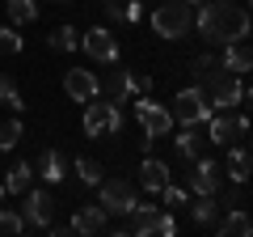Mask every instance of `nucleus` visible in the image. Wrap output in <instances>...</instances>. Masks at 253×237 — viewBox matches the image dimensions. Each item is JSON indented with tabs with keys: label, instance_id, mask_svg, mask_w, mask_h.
Returning <instances> with one entry per match:
<instances>
[{
	"label": "nucleus",
	"instance_id": "2f4dec72",
	"mask_svg": "<svg viewBox=\"0 0 253 237\" xmlns=\"http://www.w3.org/2000/svg\"><path fill=\"white\" fill-rule=\"evenodd\" d=\"M156 195H161V203H165V208H186V199H190V195L181 191V186H173V182H165Z\"/></svg>",
	"mask_w": 253,
	"mask_h": 237
},
{
	"label": "nucleus",
	"instance_id": "7ed1b4c3",
	"mask_svg": "<svg viewBox=\"0 0 253 237\" xmlns=\"http://www.w3.org/2000/svg\"><path fill=\"white\" fill-rule=\"evenodd\" d=\"M118 131H123V110H118V102L101 98V93L84 102V136H89V140L118 136Z\"/></svg>",
	"mask_w": 253,
	"mask_h": 237
},
{
	"label": "nucleus",
	"instance_id": "ddd939ff",
	"mask_svg": "<svg viewBox=\"0 0 253 237\" xmlns=\"http://www.w3.org/2000/svg\"><path fill=\"white\" fill-rule=\"evenodd\" d=\"M156 220H161V208H152V203H135V208L126 212V225H118L114 233H135V237H148V233H156Z\"/></svg>",
	"mask_w": 253,
	"mask_h": 237
},
{
	"label": "nucleus",
	"instance_id": "4be33fe9",
	"mask_svg": "<svg viewBox=\"0 0 253 237\" xmlns=\"http://www.w3.org/2000/svg\"><path fill=\"white\" fill-rule=\"evenodd\" d=\"M224 170H228V178H232V182H241V186L249 182V144H245V140H241V144H232Z\"/></svg>",
	"mask_w": 253,
	"mask_h": 237
},
{
	"label": "nucleus",
	"instance_id": "9b49d317",
	"mask_svg": "<svg viewBox=\"0 0 253 237\" xmlns=\"http://www.w3.org/2000/svg\"><path fill=\"white\" fill-rule=\"evenodd\" d=\"M81 47L97 59V64H118V43L106 26H93L89 34H81Z\"/></svg>",
	"mask_w": 253,
	"mask_h": 237
},
{
	"label": "nucleus",
	"instance_id": "6ab92c4d",
	"mask_svg": "<svg viewBox=\"0 0 253 237\" xmlns=\"http://www.w3.org/2000/svg\"><path fill=\"white\" fill-rule=\"evenodd\" d=\"M165 182H169V165H165L161 157H144V161H139V186L156 195Z\"/></svg>",
	"mask_w": 253,
	"mask_h": 237
},
{
	"label": "nucleus",
	"instance_id": "c9c22d12",
	"mask_svg": "<svg viewBox=\"0 0 253 237\" xmlns=\"http://www.w3.org/2000/svg\"><path fill=\"white\" fill-rule=\"evenodd\" d=\"M126 21H131V26L144 21V0H126Z\"/></svg>",
	"mask_w": 253,
	"mask_h": 237
},
{
	"label": "nucleus",
	"instance_id": "1a4fd4ad",
	"mask_svg": "<svg viewBox=\"0 0 253 237\" xmlns=\"http://www.w3.org/2000/svg\"><path fill=\"white\" fill-rule=\"evenodd\" d=\"M194 170H190V191L194 195H219V186H224V165L211 161V157H194Z\"/></svg>",
	"mask_w": 253,
	"mask_h": 237
},
{
	"label": "nucleus",
	"instance_id": "aec40b11",
	"mask_svg": "<svg viewBox=\"0 0 253 237\" xmlns=\"http://www.w3.org/2000/svg\"><path fill=\"white\" fill-rule=\"evenodd\" d=\"M34 174H38V178H46L51 186H59L63 174H68V165H63V157L55 153V148H42V153H38V161H34Z\"/></svg>",
	"mask_w": 253,
	"mask_h": 237
},
{
	"label": "nucleus",
	"instance_id": "72a5a7b5",
	"mask_svg": "<svg viewBox=\"0 0 253 237\" xmlns=\"http://www.w3.org/2000/svg\"><path fill=\"white\" fill-rule=\"evenodd\" d=\"M131 89H135V93H152V76H144V72H131Z\"/></svg>",
	"mask_w": 253,
	"mask_h": 237
},
{
	"label": "nucleus",
	"instance_id": "423d86ee",
	"mask_svg": "<svg viewBox=\"0 0 253 237\" xmlns=\"http://www.w3.org/2000/svg\"><path fill=\"white\" fill-rule=\"evenodd\" d=\"M101 191H97V203L106 208V216H126V212L135 208V186L126 182V178H101Z\"/></svg>",
	"mask_w": 253,
	"mask_h": 237
},
{
	"label": "nucleus",
	"instance_id": "cd10ccee",
	"mask_svg": "<svg viewBox=\"0 0 253 237\" xmlns=\"http://www.w3.org/2000/svg\"><path fill=\"white\" fill-rule=\"evenodd\" d=\"M46 43H51L55 51H76V47H81V34H76L72 26H55V30H51V38H46Z\"/></svg>",
	"mask_w": 253,
	"mask_h": 237
},
{
	"label": "nucleus",
	"instance_id": "dca6fc26",
	"mask_svg": "<svg viewBox=\"0 0 253 237\" xmlns=\"http://www.w3.org/2000/svg\"><path fill=\"white\" fill-rule=\"evenodd\" d=\"M211 229H215L219 237H249L253 233V220H249V212H245V208H228Z\"/></svg>",
	"mask_w": 253,
	"mask_h": 237
},
{
	"label": "nucleus",
	"instance_id": "6e6552de",
	"mask_svg": "<svg viewBox=\"0 0 253 237\" xmlns=\"http://www.w3.org/2000/svg\"><path fill=\"white\" fill-rule=\"evenodd\" d=\"M207 136H211V144H241V140L249 136V118L245 115L228 118L224 110H215V115L207 118Z\"/></svg>",
	"mask_w": 253,
	"mask_h": 237
},
{
	"label": "nucleus",
	"instance_id": "412c9836",
	"mask_svg": "<svg viewBox=\"0 0 253 237\" xmlns=\"http://www.w3.org/2000/svg\"><path fill=\"white\" fill-rule=\"evenodd\" d=\"M190 203V199H186ZM190 216H194V225H203V229H211L219 220V203H215V195H194V203H190Z\"/></svg>",
	"mask_w": 253,
	"mask_h": 237
},
{
	"label": "nucleus",
	"instance_id": "a878e982",
	"mask_svg": "<svg viewBox=\"0 0 253 237\" xmlns=\"http://www.w3.org/2000/svg\"><path fill=\"white\" fill-rule=\"evenodd\" d=\"M26 140V123L21 118H9V123H0V153H9Z\"/></svg>",
	"mask_w": 253,
	"mask_h": 237
},
{
	"label": "nucleus",
	"instance_id": "2eb2a0df",
	"mask_svg": "<svg viewBox=\"0 0 253 237\" xmlns=\"http://www.w3.org/2000/svg\"><path fill=\"white\" fill-rule=\"evenodd\" d=\"M190 76H194V85H199V89H207L211 81H219V76H224V64H219V55H211V51L194 55V59H190Z\"/></svg>",
	"mask_w": 253,
	"mask_h": 237
},
{
	"label": "nucleus",
	"instance_id": "4468645a",
	"mask_svg": "<svg viewBox=\"0 0 253 237\" xmlns=\"http://www.w3.org/2000/svg\"><path fill=\"white\" fill-rule=\"evenodd\" d=\"M219 64H224V72L245 76V72L253 68V51H249V43H245V38H236V43H224V55H219Z\"/></svg>",
	"mask_w": 253,
	"mask_h": 237
},
{
	"label": "nucleus",
	"instance_id": "a211bd4d",
	"mask_svg": "<svg viewBox=\"0 0 253 237\" xmlns=\"http://www.w3.org/2000/svg\"><path fill=\"white\" fill-rule=\"evenodd\" d=\"M110 68H114V64H110ZM101 98L118 102V106H123L126 98H135V89H131V72H126V68H114V72L101 81Z\"/></svg>",
	"mask_w": 253,
	"mask_h": 237
},
{
	"label": "nucleus",
	"instance_id": "58836bf2",
	"mask_svg": "<svg viewBox=\"0 0 253 237\" xmlns=\"http://www.w3.org/2000/svg\"><path fill=\"white\" fill-rule=\"evenodd\" d=\"M0 199H4V182H0Z\"/></svg>",
	"mask_w": 253,
	"mask_h": 237
},
{
	"label": "nucleus",
	"instance_id": "39448f33",
	"mask_svg": "<svg viewBox=\"0 0 253 237\" xmlns=\"http://www.w3.org/2000/svg\"><path fill=\"white\" fill-rule=\"evenodd\" d=\"M173 123H181V127H199V123H207L215 110H211V102H207V93L199 89V85H190V89H181L177 98H173Z\"/></svg>",
	"mask_w": 253,
	"mask_h": 237
},
{
	"label": "nucleus",
	"instance_id": "7c9ffc66",
	"mask_svg": "<svg viewBox=\"0 0 253 237\" xmlns=\"http://www.w3.org/2000/svg\"><path fill=\"white\" fill-rule=\"evenodd\" d=\"M21 47H26V43H21L17 26H0V51H4V55H17Z\"/></svg>",
	"mask_w": 253,
	"mask_h": 237
},
{
	"label": "nucleus",
	"instance_id": "f257e3e1",
	"mask_svg": "<svg viewBox=\"0 0 253 237\" xmlns=\"http://www.w3.org/2000/svg\"><path fill=\"white\" fill-rule=\"evenodd\" d=\"M194 26L207 43H236V38H249V13L245 4L232 0H203V9L194 13Z\"/></svg>",
	"mask_w": 253,
	"mask_h": 237
},
{
	"label": "nucleus",
	"instance_id": "5701e85b",
	"mask_svg": "<svg viewBox=\"0 0 253 237\" xmlns=\"http://www.w3.org/2000/svg\"><path fill=\"white\" fill-rule=\"evenodd\" d=\"M30 182H34V165L30 161H17L9 170V178H4V195H26Z\"/></svg>",
	"mask_w": 253,
	"mask_h": 237
},
{
	"label": "nucleus",
	"instance_id": "c85d7f7f",
	"mask_svg": "<svg viewBox=\"0 0 253 237\" xmlns=\"http://www.w3.org/2000/svg\"><path fill=\"white\" fill-rule=\"evenodd\" d=\"M0 233H4V237H17V233H26V220H21V212H13V208H0Z\"/></svg>",
	"mask_w": 253,
	"mask_h": 237
},
{
	"label": "nucleus",
	"instance_id": "c756f323",
	"mask_svg": "<svg viewBox=\"0 0 253 237\" xmlns=\"http://www.w3.org/2000/svg\"><path fill=\"white\" fill-rule=\"evenodd\" d=\"M0 106L21 110V93H17V85H13V76H9V72H0Z\"/></svg>",
	"mask_w": 253,
	"mask_h": 237
},
{
	"label": "nucleus",
	"instance_id": "f704fd0d",
	"mask_svg": "<svg viewBox=\"0 0 253 237\" xmlns=\"http://www.w3.org/2000/svg\"><path fill=\"white\" fill-rule=\"evenodd\" d=\"M156 233H161V237H173V233H177V220L161 212V220H156Z\"/></svg>",
	"mask_w": 253,
	"mask_h": 237
},
{
	"label": "nucleus",
	"instance_id": "e433bc0d",
	"mask_svg": "<svg viewBox=\"0 0 253 237\" xmlns=\"http://www.w3.org/2000/svg\"><path fill=\"white\" fill-rule=\"evenodd\" d=\"M224 208H245V191H241V182H236V191L224 199Z\"/></svg>",
	"mask_w": 253,
	"mask_h": 237
},
{
	"label": "nucleus",
	"instance_id": "473e14b6",
	"mask_svg": "<svg viewBox=\"0 0 253 237\" xmlns=\"http://www.w3.org/2000/svg\"><path fill=\"white\" fill-rule=\"evenodd\" d=\"M106 17L110 21H126V0H106Z\"/></svg>",
	"mask_w": 253,
	"mask_h": 237
},
{
	"label": "nucleus",
	"instance_id": "f03ea898",
	"mask_svg": "<svg viewBox=\"0 0 253 237\" xmlns=\"http://www.w3.org/2000/svg\"><path fill=\"white\" fill-rule=\"evenodd\" d=\"M148 21H152L156 38L177 43V38H186L194 30V9H190L186 0H161V4H152V17Z\"/></svg>",
	"mask_w": 253,
	"mask_h": 237
},
{
	"label": "nucleus",
	"instance_id": "b1692460",
	"mask_svg": "<svg viewBox=\"0 0 253 237\" xmlns=\"http://www.w3.org/2000/svg\"><path fill=\"white\" fill-rule=\"evenodd\" d=\"M173 148H177L181 161H194V157L203 153V140H199V127H181V136L173 140Z\"/></svg>",
	"mask_w": 253,
	"mask_h": 237
},
{
	"label": "nucleus",
	"instance_id": "4c0bfd02",
	"mask_svg": "<svg viewBox=\"0 0 253 237\" xmlns=\"http://www.w3.org/2000/svg\"><path fill=\"white\" fill-rule=\"evenodd\" d=\"M186 4H203V0H186Z\"/></svg>",
	"mask_w": 253,
	"mask_h": 237
},
{
	"label": "nucleus",
	"instance_id": "bb28decb",
	"mask_svg": "<svg viewBox=\"0 0 253 237\" xmlns=\"http://www.w3.org/2000/svg\"><path fill=\"white\" fill-rule=\"evenodd\" d=\"M76 178H81L84 186H97L101 178H106V170H101V161H93V157H76Z\"/></svg>",
	"mask_w": 253,
	"mask_h": 237
},
{
	"label": "nucleus",
	"instance_id": "f3484780",
	"mask_svg": "<svg viewBox=\"0 0 253 237\" xmlns=\"http://www.w3.org/2000/svg\"><path fill=\"white\" fill-rule=\"evenodd\" d=\"M106 208L101 203H84V208H76L72 216V233H106Z\"/></svg>",
	"mask_w": 253,
	"mask_h": 237
},
{
	"label": "nucleus",
	"instance_id": "0eeeda50",
	"mask_svg": "<svg viewBox=\"0 0 253 237\" xmlns=\"http://www.w3.org/2000/svg\"><path fill=\"white\" fill-rule=\"evenodd\" d=\"M203 93H207L211 110H228V106H245V102H249V85H245V76H232V72H224L219 81H211Z\"/></svg>",
	"mask_w": 253,
	"mask_h": 237
},
{
	"label": "nucleus",
	"instance_id": "9d476101",
	"mask_svg": "<svg viewBox=\"0 0 253 237\" xmlns=\"http://www.w3.org/2000/svg\"><path fill=\"white\" fill-rule=\"evenodd\" d=\"M21 220H26L30 229H46L55 220V195L30 186V191H26V208H21Z\"/></svg>",
	"mask_w": 253,
	"mask_h": 237
},
{
	"label": "nucleus",
	"instance_id": "20e7f679",
	"mask_svg": "<svg viewBox=\"0 0 253 237\" xmlns=\"http://www.w3.org/2000/svg\"><path fill=\"white\" fill-rule=\"evenodd\" d=\"M135 118H139V127H144V140H139V144L165 140V136H169V127H173V115L156 98H148V93H135Z\"/></svg>",
	"mask_w": 253,
	"mask_h": 237
},
{
	"label": "nucleus",
	"instance_id": "f8f14e48",
	"mask_svg": "<svg viewBox=\"0 0 253 237\" xmlns=\"http://www.w3.org/2000/svg\"><path fill=\"white\" fill-rule=\"evenodd\" d=\"M63 93L72 102H89L101 93V81L89 72V68H68V76H63Z\"/></svg>",
	"mask_w": 253,
	"mask_h": 237
},
{
	"label": "nucleus",
	"instance_id": "393cba45",
	"mask_svg": "<svg viewBox=\"0 0 253 237\" xmlns=\"http://www.w3.org/2000/svg\"><path fill=\"white\" fill-rule=\"evenodd\" d=\"M38 17V0H9V26H30Z\"/></svg>",
	"mask_w": 253,
	"mask_h": 237
}]
</instances>
